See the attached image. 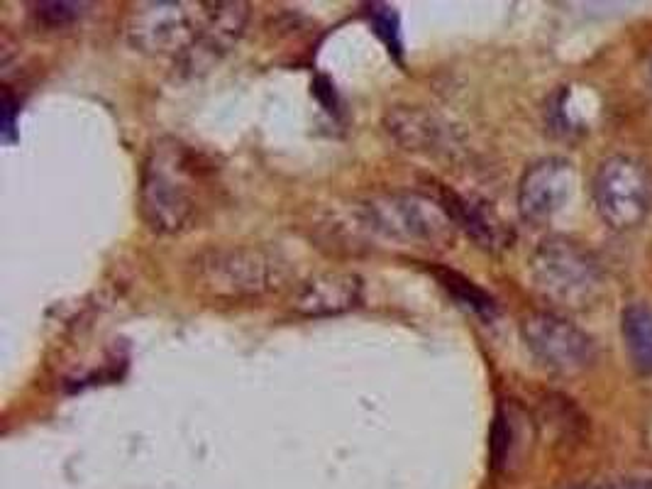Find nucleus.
<instances>
[{
	"label": "nucleus",
	"mask_w": 652,
	"mask_h": 489,
	"mask_svg": "<svg viewBox=\"0 0 652 489\" xmlns=\"http://www.w3.org/2000/svg\"><path fill=\"white\" fill-rule=\"evenodd\" d=\"M362 301V279L352 272H325L296 289L291 306L301 316L323 318L352 311Z\"/></svg>",
	"instance_id": "obj_9"
},
{
	"label": "nucleus",
	"mask_w": 652,
	"mask_h": 489,
	"mask_svg": "<svg viewBox=\"0 0 652 489\" xmlns=\"http://www.w3.org/2000/svg\"><path fill=\"white\" fill-rule=\"evenodd\" d=\"M594 203L609 228H638L652 211V169L626 155L604 159L594 177Z\"/></svg>",
	"instance_id": "obj_5"
},
{
	"label": "nucleus",
	"mask_w": 652,
	"mask_h": 489,
	"mask_svg": "<svg viewBox=\"0 0 652 489\" xmlns=\"http://www.w3.org/2000/svg\"><path fill=\"white\" fill-rule=\"evenodd\" d=\"M513 445H516V423L513 416L501 406L496 411L494 423H491V438H489V453H491V467L494 470H504L511 460Z\"/></svg>",
	"instance_id": "obj_15"
},
{
	"label": "nucleus",
	"mask_w": 652,
	"mask_h": 489,
	"mask_svg": "<svg viewBox=\"0 0 652 489\" xmlns=\"http://www.w3.org/2000/svg\"><path fill=\"white\" fill-rule=\"evenodd\" d=\"M372 23L377 27V35L386 42L394 52H401V35H399V18L394 8L389 5H372Z\"/></svg>",
	"instance_id": "obj_17"
},
{
	"label": "nucleus",
	"mask_w": 652,
	"mask_h": 489,
	"mask_svg": "<svg viewBox=\"0 0 652 489\" xmlns=\"http://www.w3.org/2000/svg\"><path fill=\"white\" fill-rule=\"evenodd\" d=\"M359 216L372 233L425 247L452 243L457 225L442 201L425 194H386L359 206Z\"/></svg>",
	"instance_id": "obj_4"
},
{
	"label": "nucleus",
	"mask_w": 652,
	"mask_h": 489,
	"mask_svg": "<svg viewBox=\"0 0 652 489\" xmlns=\"http://www.w3.org/2000/svg\"><path fill=\"white\" fill-rule=\"evenodd\" d=\"M521 338L530 355L555 375H577L594 362L596 348L582 328L550 311L523 318Z\"/></svg>",
	"instance_id": "obj_7"
},
{
	"label": "nucleus",
	"mask_w": 652,
	"mask_h": 489,
	"mask_svg": "<svg viewBox=\"0 0 652 489\" xmlns=\"http://www.w3.org/2000/svg\"><path fill=\"white\" fill-rule=\"evenodd\" d=\"M213 194V164L176 137L149 147L140 177V213L149 230L179 235L193 228Z\"/></svg>",
	"instance_id": "obj_1"
},
{
	"label": "nucleus",
	"mask_w": 652,
	"mask_h": 489,
	"mask_svg": "<svg viewBox=\"0 0 652 489\" xmlns=\"http://www.w3.org/2000/svg\"><path fill=\"white\" fill-rule=\"evenodd\" d=\"M533 289L560 309H589L601 294V269L582 245L565 235H552L530 255Z\"/></svg>",
	"instance_id": "obj_3"
},
{
	"label": "nucleus",
	"mask_w": 652,
	"mask_h": 489,
	"mask_svg": "<svg viewBox=\"0 0 652 489\" xmlns=\"http://www.w3.org/2000/svg\"><path fill=\"white\" fill-rule=\"evenodd\" d=\"M628 360L638 375H652V309L645 304L626 306L621 318Z\"/></svg>",
	"instance_id": "obj_13"
},
{
	"label": "nucleus",
	"mask_w": 652,
	"mask_h": 489,
	"mask_svg": "<svg viewBox=\"0 0 652 489\" xmlns=\"http://www.w3.org/2000/svg\"><path fill=\"white\" fill-rule=\"evenodd\" d=\"M438 279L442 287L450 291L464 309L479 313V316H494L496 301L491 299V294H486L482 287H477L474 282H469L467 277L457 272H447V269H438Z\"/></svg>",
	"instance_id": "obj_14"
},
{
	"label": "nucleus",
	"mask_w": 652,
	"mask_h": 489,
	"mask_svg": "<svg viewBox=\"0 0 652 489\" xmlns=\"http://www.w3.org/2000/svg\"><path fill=\"white\" fill-rule=\"evenodd\" d=\"M650 79H652V69H650Z\"/></svg>",
	"instance_id": "obj_19"
},
{
	"label": "nucleus",
	"mask_w": 652,
	"mask_h": 489,
	"mask_svg": "<svg viewBox=\"0 0 652 489\" xmlns=\"http://www.w3.org/2000/svg\"><path fill=\"white\" fill-rule=\"evenodd\" d=\"M189 3H142L127 23V40L135 49L154 57L186 59L196 49L203 25L201 10Z\"/></svg>",
	"instance_id": "obj_6"
},
{
	"label": "nucleus",
	"mask_w": 652,
	"mask_h": 489,
	"mask_svg": "<svg viewBox=\"0 0 652 489\" xmlns=\"http://www.w3.org/2000/svg\"><path fill=\"white\" fill-rule=\"evenodd\" d=\"M191 269L196 289L218 301L259 299L286 282V262L262 247H215L201 252Z\"/></svg>",
	"instance_id": "obj_2"
},
{
	"label": "nucleus",
	"mask_w": 652,
	"mask_h": 489,
	"mask_svg": "<svg viewBox=\"0 0 652 489\" xmlns=\"http://www.w3.org/2000/svg\"><path fill=\"white\" fill-rule=\"evenodd\" d=\"M84 3H40L35 5V20L49 30L66 27L84 15Z\"/></svg>",
	"instance_id": "obj_16"
},
{
	"label": "nucleus",
	"mask_w": 652,
	"mask_h": 489,
	"mask_svg": "<svg viewBox=\"0 0 652 489\" xmlns=\"http://www.w3.org/2000/svg\"><path fill=\"white\" fill-rule=\"evenodd\" d=\"M247 15L250 10L245 3H203L201 37H198L196 49L186 57L189 67L196 69V64L213 62L220 54L228 52L240 40Z\"/></svg>",
	"instance_id": "obj_10"
},
{
	"label": "nucleus",
	"mask_w": 652,
	"mask_h": 489,
	"mask_svg": "<svg viewBox=\"0 0 652 489\" xmlns=\"http://www.w3.org/2000/svg\"><path fill=\"white\" fill-rule=\"evenodd\" d=\"M442 206L447 208V213H450L457 228H462L474 243L486 247V250L506 247L508 240H511V233L504 228V223L484 203L464 199V196L457 194H447L442 199Z\"/></svg>",
	"instance_id": "obj_12"
},
{
	"label": "nucleus",
	"mask_w": 652,
	"mask_h": 489,
	"mask_svg": "<svg viewBox=\"0 0 652 489\" xmlns=\"http://www.w3.org/2000/svg\"><path fill=\"white\" fill-rule=\"evenodd\" d=\"M577 489H652V480H648V477H638V480H618L606 482V485H587Z\"/></svg>",
	"instance_id": "obj_18"
},
{
	"label": "nucleus",
	"mask_w": 652,
	"mask_h": 489,
	"mask_svg": "<svg viewBox=\"0 0 652 489\" xmlns=\"http://www.w3.org/2000/svg\"><path fill=\"white\" fill-rule=\"evenodd\" d=\"M384 125L403 150L435 155L447 145V125L435 113L421 108H394L386 113Z\"/></svg>",
	"instance_id": "obj_11"
},
{
	"label": "nucleus",
	"mask_w": 652,
	"mask_h": 489,
	"mask_svg": "<svg viewBox=\"0 0 652 489\" xmlns=\"http://www.w3.org/2000/svg\"><path fill=\"white\" fill-rule=\"evenodd\" d=\"M577 186V169L569 159L545 157L530 164L518 184V213L533 228H543L567 206Z\"/></svg>",
	"instance_id": "obj_8"
}]
</instances>
